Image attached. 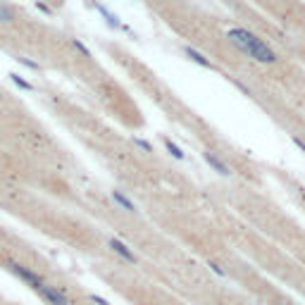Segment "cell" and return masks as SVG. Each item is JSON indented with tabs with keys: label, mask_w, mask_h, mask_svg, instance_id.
I'll list each match as a JSON object with an SVG mask.
<instances>
[{
	"label": "cell",
	"mask_w": 305,
	"mask_h": 305,
	"mask_svg": "<svg viewBox=\"0 0 305 305\" xmlns=\"http://www.w3.org/2000/svg\"><path fill=\"white\" fill-rule=\"evenodd\" d=\"M227 43L239 55H243L246 60L255 62V65L274 67L282 62V55L274 50L272 43L267 38H262L260 33L246 29V26H231L227 31Z\"/></svg>",
	"instance_id": "cell-1"
},
{
	"label": "cell",
	"mask_w": 305,
	"mask_h": 305,
	"mask_svg": "<svg viewBox=\"0 0 305 305\" xmlns=\"http://www.w3.org/2000/svg\"><path fill=\"white\" fill-rule=\"evenodd\" d=\"M5 267H7V272H12L22 284H26V286H29V289H31L33 294L38 296L45 305H74V301H72V298H69V296L57 286V284L48 282L43 274L36 272V270L29 267V265L14 260V258H7Z\"/></svg>",
	"instance_id": "cell-2"
},
{
	"label": "cell",
	"mask_w": 305,
	"mask_h": 305,
	"mask_svg": "<svg viewBox=\"0 0 305 305\" xmlns=\"http://www.w3.org/2000/svg\"><path fill=\"white\" fill-rule=\"evenodd\" d=\"M108 248L115 253L120 260L127 262V265H139V255L131 251V246H127L122 239H108Z\"/></svg>",
	"instance_id": "cell-3"
},
{
	"label": "cell",
	"mask_w": 305,
	"mask_h": 305,
	"mask_svg": "<svg viewBox=\"0 0 305 305\" xmlns=\"http://www.w3.org/2000/svg\"><path fill=\"white\" fill-rule=\"evenodd\" d=\"M110 196H112V203L120 207V210H124V212H129V215H139V205L131 200L124 191H120V188H112L110 191Z\"/></svg>",
	"instance_id": "cell-4"
},
{
	"label": "cell",
	"mask_w": 305,
	"mask_h": 305,
	"mask_svg": "<svg viewBox=\"0 0 305 305\" xmlns=\"http://www.w3.org/2000/svg\"><path fill=\"white\" fill-rule=\"evenodd\" d=\"M203 160H205V162L210 164V167H212V169H215L219 176H231V174H234V172H231V167H229V164L224 162L222 157H219L217 152L203 151Z\"/></svg>",
	"instance_id": "cell-5"
},
{
	"label": "cell",
	"mask_w": 305,
	"mask_h": 305,
	"mask_svg": "<svg viewBox=\"0 0 305 305\" xmlns=\"http://www.w3.org/2000/svg\"><path fill=\"white\" fill-rule=\"evenodd\" d=\"M19 22V12L14 10L7 0H0V26H17Z\"/></svg>",
	"instance_id": "cell-6"
},
{
	"label": "cell",
	"mask_w": 305,
	"mask_h": 305,
	"mask_svg": "<svg viewBox=\"0 0 305 305\" xmlns=\"http://www.w3.org/2000/svg\"><path fill=\"white\" fill-rule=\"evenodd\" d=\"M164 143H167V148H169V152L174 155L176 160H181V157H184V152L179 151V148H176V146H174V143H172V141H164Z\"/></svg>",
	"instance_id": "cell-7"
},
{
	"label": "cell",
	"mask_w": 305,
	"mask_h": 305,
	"mask_svg": "<svg viewBox=\"0 0 305 305\" xmlns=\"http://www.w3.org/2000/svg\"><path fill=\"white\" fill-rule=\"evenodd\" d=\"M88 298H91V301H93V303H98V305H108V301H100L98 296H88Z\"/></svg>",
	"instance_id": "cell-8"
},
{
	"label": "cell",
	"mask_w": 305,
	"mask_h": 305,
	"mask_svg": "<svg viewBox=\"0 0 305 305\" xmlns=\"http://www.w3.org/2000/svg\"><path fill=\"white\" fill-rule=\"evenodd\" d=\"M212 270H215V274H219V277H224V270H222L219 265H212Z\"/></svg>",
	"instance_id": "cell-9"
},
{
	"label": "cell",
	"mask_w": 305,
	"mask_h": 305,
	"mask_svg": "<svg viewBox=\"0 0 305 305\" xmlns=\"http://www.w3.org/2000/svg\"><path fill=\"white\" fill-rule=\"evenodd\" d=\"M272 305H294V303H286V301H274Z\"/></svg>",
	"instance_id": "cell-10"
}]
</instances>
